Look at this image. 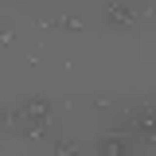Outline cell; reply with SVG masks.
Listing matches in <instances>:
<instances>
[{"label":"cell","mask_w":156,"mask_h":156,"mask_svg":"<svg viewBox=\"0 0 156 156\" xmlns=\"http://www.w3.org/2000/svg\"><path fill=\"white\" fill-rule=\"evenodd\" d=\"M148 4H152V0H148Z\"/></svg>","instance_id":"5"},{"label":"cell","mask_w":156,"mask_h":156,"mask_svg":"<svg viewBox=\"0 0 156 156\" xmlns=\"http://www.w3.org/2000/svg\"><path fill=\"white\" fill-rule=\"evenodd\" d=\"M101 23L113 27V31H133L140 23V12H136L129 0H105L101 4Z\"/></svg>","instance_id":"1"},{"label":"cell","mask_w":156,"mask_h":156,"mask_svg":"<svg viewBox=\"0 0 156 156\" xmlns=\"http://www.w3.org/2000/svg\"><path fill=\"white\" fill-rule=\"evenodd\" d=\"M51 156H82V148H78L74 140H66V136H62V140L51 144Z\"/></svg>","instance_id":"4"},{"label":"cell","mask_w":156,"mask_h":156,"mask_svg":"<svg viewBox=\"0 0 156 156\" xmlns=\"http://www.w3.org/2000/svg\"><path fill=\"white\" fill-rule=\"evenodd\" d=\"M0 117H4V113H0Z\"/></svg>","instance_id":"6"},{"label":"cell","mask_w":156,"mask_h":156,"mask_svg":"<svg viewBox=\"0 0 156 156\" xmlns=\"http://www.w3.org/2000/svg\"><path fill=\"white\" fill-rule=\"evenodd\" d=\"M51 27H58V31H82L86 23H82V16H55V20H47Z\"/></svg>","instance_id":"3"},{"label":"cell","mask_w":156,"mask_h":156,"mask_svg":"<svg viewBox=\"0 0 156 156\" xmlns=\"http://www.w3.org/2000/svg\"><path fill=\"white\" fill-rule=\"evenodd\" d=\"M129 129L140 144H152L156 140V113H152V98H144V101H136L133 117H129Z\"/></svg>","instance_id":"2"}]
</instances>
